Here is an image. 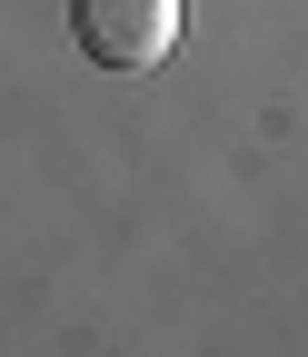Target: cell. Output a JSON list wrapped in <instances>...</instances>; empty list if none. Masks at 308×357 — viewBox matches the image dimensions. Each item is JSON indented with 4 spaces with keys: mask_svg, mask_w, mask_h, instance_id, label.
<instances>
[{
    "mask_svg": "<svg viewBox=\"0 0 308 357\" xmlns=\"http://www.w3.org/2000/svg\"><path fill=\"white\" fill-rule=\"evenodd\" d=\"M70 30L100 70H159L179 50V0H70Z\"/></svg>",
    "mask_w": 308,
    "mask_h": 357,
    "instance_id": "obj_1",
    "label": "cell"
}]
</instances>
